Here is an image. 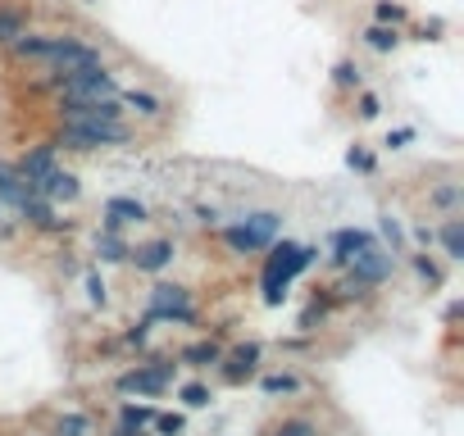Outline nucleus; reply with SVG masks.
<instances>
[{
  "label": "nucleus",
  "instance_id": "obj_14",
  "mask_svg": "<svg viewBox=\"0 0 464 436\" xmlns=\"http://www.w3.org/2000/svg\"><path fill=\"white\" fill-rule=\"evenodd\" d=\"M23 218H28L32 228H50V232L69 228V218H55V209H50V200H46V196H32V200L23 205Z\"/></svg>",
  "mask_w": 464,
  "mask_h": 436
},
{
  "label": "nucleus",
  "instance_id": "obj_1",
  "mask_svg": "<svg viewBox=\"0 0 464 436\" xmlns=\"http://www.w3.org/2000/svg\"><path fill=\"white\" fill-rule=\"evenodd\" d=\"M269 246H274V241H269ZM314 255H319V250H310V246H292V241L274 246L269 264H264V305H283L287 282H292L296 273H305V268L314 264Z\"/></svg>",
  "mask_w": 464,
  "mask_h": 436
},
{
  "label": "nucleus",
  "instance_id": "obj_23",
  "mask_svg": "<svg viewBox=\"0 0 464 436\" xmlns=\"http://www.w3.org/2000/svg\"><path fill=\"white\" fill-rule=\"evenodd\" d=\"M87 432H92V418H87V414H64L59 427H55V436H87Z\"/></svg>",
  "mask_w": 464,
  "mask_h": 436
},
{
  "label": "nucleus",
  "instance_id": "obj_15",
  "mask_svg": "<svg viewBox=\"0 0 464 436\" xmlns=\"http://www.w3.org/2000/svg\"><path fill=\"white\" fill-rule=\"evenodd\" d=\"M14 169H19L23 178L41 182V178H46V173L55 169V145H37V151H32V155H23V160H19ZM37 191H41V187H37Z\"/></svg>",
  "mask_w": 464,
  "mask_h": 436
},
{
  "label": "nucleus",
  "instance_id": "obj_33",
  "mask_svg": "<svg viewBox=\"0 0 464 436\" xmlns=\"http://www.w3.org/2000/svg\"><path fill=\"white\" fill-rule=\"evenodd\" d=\"M346 164H351V169H360V173H369V169H373V155H369V151H360V145H351V151H346Z\"/></svg>",
  "mask_w": 464,
  "mask_h": 436
},
{
  "label": "nucleus",
  "instance_id": "obj_24",
  "mask_svg": "<svg viewBox=\"0 0 464 436\" xmlns=\"http://www.w3.org/2000/svg\"><path fill=\"white\" fill-rule=\"evenodd\" d=\"M360 78H364V73H360V64H355V59H342V64L333 68V83H337V87H346V92H351V87H360Z\"/></svg>",
  "mask_w": 464,
  "mask_h": 436
},
{
  "label": "nucleus",
  "instance_id": "obj_30",
  "mask_svg": "<svg viewBox=\"0 0 464 436\" xmlns=\"http://www.w3.org/2000/svg\"><path fill=\"white\" fill-rule=\"evenodd\" d=\"M155 427H160V436H178L182 432V414H155Z\"/></svg>",
  "mask_w": 464,
  "mask_h": 436
},
{
  "label": "nucleus",
  "instance_id": "obj_27",
  "mask_svg": "<svg viewBox=\"0 0 464 436\" xmlns=\"http://www.w3.org/2000/svg\"><path fill=\"white\" fill-rule=\"evenodd\" d=\"M259 387H264V391H269V396H287V391H296L301 382H296L292 373H274V378H264Z\"/></svg>",
  "mask_w": 464,
  "mask_h": 436
},
{
  "label": "nucleus",
  "instance_id": "obj_5",
  "mask_svg": "<svg viewBox=\"0 0 464 436\" xmlns=\"http://www.w3.org/2000/svg\"><path fill=\"white\" fill-rule=\"evenodd\" d=\"M146 318H164V323H196V310H191V296H187V286H173V282H160L151 291V310Z\"/></svg>",
  "mask_w": 464,
  "mask_h": 436
},
{
  "label": "nucleus",
  "instance_id": "obj_7",
  "mask_svg": "<svg viewBox=\"0 0 464 436\" xmlns=\"http://www.w3.org/2000/svg\"><path fill=\"white\" fill-rule=\"evenodd\" d=\"M173 382V363H164V359H155V363H146V369H132V373H123L118 378V391L123 396H160L164 387Z\"/></svg>",
  "mask_w": 464,
  "mask_h": 436
},
{
  "label": "nucleus",
  "instance_id": "obj_19",
  "mask_svg": "<svg viewBox=\"0 0 464 436\" xmlns=\"http://www.w3.org/2000/svg\"><path fill=\"white\" fill-rule=\"evenodd\" d=\"M437 241H442L446 259H464V223L460 218H446V228L437 232Z\"/></svg>",
  "mask_w": 464,
  "mask_h": 436
},
{
  "label": "nucleus",
  "instance_id": "obj_38",
  "mask_svg": "<svg viewBox=\"0 0 464 436\" xmlns=\"http://www.w3.org/2000/svg\"><path fill=\"white\" fill-rule=\"evenodd\" d=\"M433 200H437V205H455V200H460V187H442Z\"/></svg>",
  "mask_w": 464,
  "mask_h": 436
},
{
  "label": "nucleus",
  "instance_id": "obj_26",
  "mask_svg": "<svg viewBox=\"0 0 464 436\" xmlns=\"http://www.w3.org/2000/svg\"><path fill=\"white\" fill-rule=\"evenodd\" d=\"M178 396L187 400V409H206V405H210V387H201V382H187Z\"/></svg>",
  "mask_w": 464,
  "mask_h": 436
},
{
  "label": "nucleus",
  "instance_id": "obj_22",
  "mask_svg": "<svg viewBox=\"0 0 464 436\" xmlns=\"http://www.w3.org/2000/svg\"><path fill=\"white\" fill-rule=\"evenodd\" d=\"M96 255H101V264H118V259H127V246L118 241V232H101L96 237Z\"/></svg>",
  "mask_w": 464,
  "mask_h": 436
},
{
  "label": "nucleus",
  "instance_id": "obj_40",
  "mask_svg": "<svg viewBox=\"0 0 464 436\" xmlns=\"http://www.w3.org/2000/svg\"><path fill=\"white\" fill-rule=\"evenodd\" d=\"M114 436H142V427H132V423H123V427H118Z\"/></svg>",
  "mask_w": 464,
  "mask_h": 436
},
{
  "label": "nucleus",
  "instance_id": "obj_13",
  "mask_svg": "<svg viewBox=\"0 0 464 436\" xmlns=\"http://www.w3.org/2000/svg\"><path fill=\"white\" fill-rule=\"evenodd\" d=\"M37 187H41V196H46V200H78V191H83V187H78V178H74V173H64V169H50Z\"/></svg>",
  "mask_w": 464,
  "mask_h": 436
},
{
  "label": "nucleus",
  "instance_id": "obj_35",
  "mask_svg": "<svg viewBox=\"0 0 464 436\" xmlns=\"http://www.w3.org/2000/svg\"><path fill=\"white\" fill-rule=\"evenodd\" d=\"M146 332H151V318H142L137 327H127V345H142V341H146Z\"/></svg>",
  "mask_w": 464,
  "mask_h": 436
},
{
  "label": "nucleus",
  "instance_id": "obj_2",
  "mask_svg": "<svg viewBox=\"0 0 464 436\" xmlns=\"http://www.w3.org/2000/svg\"><path fill=\"white\" fill-rule=\"evenodd\" d=\"M55 87H59V100H105V96H118L114 73L101 59L83 64V68H69V73H55Z\"/></svg>",
  "mask_w": 464,
  "mask_h": 436
},
{
  "label": "nucleus",
  "instance_id": "obj_17",
  "mask_svg": "<svg viewBox=\"0 0 464 436\" xmlns=\"http://www.w3.org/2000/svg\"><path fill=\"white\" fill-rule=\"evenodd\" d=\"M178 359L191 363V369H206V363H219V359H223V350H219V341H196V345H187Z\"/></svg>",
  "mask_w": 464,
  "mask_h": 436
},
{
  "label": "nucleus",
  "instance_id": "obj_34",
  "mask_svg": "<svg viewBox=\"0 0 464 436\" xmlns=\"http://www.w3.org/2000/svg\"><path fill=\"white\" fill-rule=\"evenodd\" d=\"M278 436H314V427L296 418V423H283V427H278Z\"/></svg>",
  "mask_w": 464,
  "mask_h": 436
},
{
  "label": "nucleus",
  "instance_id": "obj_10",
  "mask_svg": "<svg viewBox=\"0 0 464 436\" xmlns=\"http://www.w3.org/2000/svg\"><path fill=\"white\" fill-rule=\"evenodd\" d=\"M118 223H146V205L132 196H109L105 205V232H118Z\"/></svg>",
  "mask_w": 464,
  "mask_h": 436
},
{
  "label": "nucleus",
  "instance_id": "obj_3",
  "mask_svg": "<svg viewBox=\"0 0 464 436\" xmlns=\"http://www.w3.org/2000/svg\"><path fill=\"white\" fill-rule=\"evenodd\" d=\"M127 141V127L118 118H96V123H64L50 145H69V151H101V145Z\"/></svg>",
  "mask_w": 464,
  "mask_h": 436
},
{
  "label": "nucleus",
  "instance_id": "obj_4",
  "mask_svg": "<svg viewBox=\"0 0 464 436\" xmlns=\"http://www.w3.org/2000/svg\"><path fill=\"white\" fill-rule=\"evenodd\" d=\"M283 232V214H274V209H259V214H250L246 223H237V228H223V241L237 250V255H255V250H264L274 237Z\"/></svg>",
  "mask_w": 464,
  "mask_h": 436
},
{
  "label": "nucleus",
  "instance_id": "obj_20",
  "mask_svg": "<svg viewBox=\"0 0 464 436\" xmlns=\"http://www.w3.org/2000/svg\"><path fill=\"white\" fill-rule=\"evenodd\" d=\"M23 32H28V14L23 10H0V46H10Z\"/></svg>",
  "mask_w": 464,
  "mask_h": 436
},
{
  "label": "nucleus",
  "instance_id": "obj_6",
  "mask_svg": "<svg viewBox=\"0 0 464 436\" xmlns=\"http://www.w3.org/2000/svg\"><path fill=\"white\" fill-rule=\"evenodd\" d=\"M346 268H351V277L355 282H364V286H373V282H382V277H391V268H396V255L391 250H382V246H360L351 259H346Z\"/></svg>",
  "mask_w": 464,
  "mask_h": 436
},
{
  "label": "nucleus",
  "instance_id": "obj_25",
  "mask_svg": "<svg viewBox=\"0 0 464 436\" xmlns=\"http://www.w3.org/2000/svg\"><path fill=\"white\" fill-rule=\"evenodd\" d=\"M373 14H378V23H391V28H401V23L410 19V14H406V5H396V0H378V10H373Z\"/></svg>",
  "mask_w": 464,
  "mask_h": 436
},
{
  "label": "nucleus",
  "instance_id": "obj_11",
  "mask_svg": "<svg viewBox=\"0 0 464 436\" xmlns=\"http://www.w3.org/2000/svg\"><path fill=\"white\" fill-rule=\"evenodd\" d=\"M255 363H259V345H255V341L237 345V350H232V359H223V382L241 387V382L255 373Z\"/></svg>",
  "mask_w": 464,
  "mask_h": 436
},
{
  "label": "nucleus",
  "instance_id": "obj_21",
  "mask_svg": "<svg viewBox=\"0 0 464 436\" xmlns=\"http://www.w3.org/2000/svg\"><path fill=\"white\" fill-rule=\"evenodd\" d=\"M123 105L127 109H137V114H146V118H155L164 105H160V96H151V92H137V87H132V92H123Z\"/></svg>",
  "mask_w": 464,
  "mask_h": 436
},
{
  "label": "nucleus",
  "instance_id": "obj_9",
  "mask_svg": "<svg viewBox=\"0 0 464 436\" xmlns=\"http://www.w3.org/2000/svg\"><path fill=\"white\" fill-rule=\"evenodd\" d=\"M32 196H41L32 178H23L14 164H0V200H5V205H14V209H23Z\"/></svg>",
  "mask_w": 464,
  "mask_h": 436
},
{
  "label": "nucleus",
  "instance_id": "obj_16",
  "mask_svg": "<svg viewBox=\"0 0 464 436\" xmlns=\"http://www.w3.org/2000/svg\"><path fill=\"white\" fill-rule=\"evenodd\" d=\"M369 241H373L369 232H360V228H342V232H333V259L346 264V259H351L360 246H369Z\"/></svg>",
  "mask_w": 464,
  "mask_h": 436
},
{
  "label": "nucleus",
  "instance_id": "obj_32",
  "mask_svg": "<svg viewBox=\"0 0 464 436\" xmlns=\"http://www.w3.org/2000/svg\"><path fill=\"white\" fill-rule=\"evenodd\" d=\"M87 301H92V305H105V282H101L96 268L87 273Z\"/></svg>",
  "mask_w": 464,
  "mask_h": 436
},
{
  "label": "nucleus",
  "instance_id": "obj_37",
  "mask_svg": "<svg viewBox=\"0 0 464 436\" xmlns=\"http://www.w3.org/2000/svg\"><path fill=\"white\" fill-rule=\"evenodd\" d=\"M406 141H415V127H401V132H391V136H387L391 151H396V145H406Z\"/></svg>",
  "mask_w": 464,
  "mask_h": 436
},
{
  "label": "nucleus",
  "instance_id": "obj_12",
  "mask_svg": "<svg viewBox=\"0 0 464 436\" xmlns=\"http://www.w3.org/2000/svg\"><path fill=\"white\" fill-rule=\"evenodd\" d=\"M127 259L137 264L142 273H160V268L173 264V241H151V246H142V250H127Z\"/></svg>",
  "mask_w": 464,
  "mask_h": 436
},
{
  "label": "nucleus",
  "instance_id": "obj_36",
  "mask_svg": "<svg viewBox=\"0 0 464 436\" xmlns=\"http://www.w3.org/2000/svg\"><path fill=\"white\" fill-rule=\"evenodd\" d=\"M415 268H419L428 282H442V273H437V264H433V259H424V255H419V259H415Z\"/></svg>",
  "mask_w": 464,
  "mask_h": 436
},
{
  "label": "nucleus",
  "instance_id": "obj_39",
  "mask_svg": "<svg viewBox=\"0 0 464 436\" xmlns=\"http://www.w3.org/2000/svg\"><path fill=\"white\" fill-rule=\"evenodd\" d=\"M415 237H419L424 246H433V241H437V232H433V228H415Z\"/></svg>",
  "mask_w": 464,
  "mask_h": 436
},
{
  "label": "nucleus",
  "instance_id": "obj_18",
  "mask_svg": "<svg viewBox=\"0 0 464 436\" xmlns=\"http://www.w3.org/2000/svg\"><path fill=\"white\" fill-rule=\"evenodd\" d=\"M364 46H369V50H378V55H387V50L401 46V32H396L391 23H373V28L364 32Z\"/></svg>",
  "mask_w": 464,
  "mask_h": 436
},
{
  "label": "nucleus",
  "instance_id": "obj_29",
  "mask_svg": "<svg viewBox=\"0 0 464 436\" xmlns=\"http://www.w3.org/2000/svg\"><path fill=\"white\" fill-rule=\"evenodd\" d=\"M382 114V100L373 96V92H360V118L369 123V118H378Z\"/></svg>",
  "mask_w": 464,
  "mask_h": 436
},
{
  "label": "nucleus",
  "instance_id": "obj_8",
  "mask_svg": "<svg viewBox=\"0 0 464 436\" xmlns=\"http://www.w3.org/2000/svg\"><path fill=\"white\" fill-rule=\"evenodd\" d=\"M118 96L105 100H59V123H96V118H118Z\"/></svg>",
  "mask_w": 464,
  "mask_h": 436
},
{
  "label": "nucleus",
  "instance_id": "obj_28",
  "mask_svg": "<svg viewBox=\"0 0 464 436\" xmlns=\"http://www.w3.org/2000/svg\"><path fill=\"white\" fill-rule=\"evenodd\" d=\"M123 423L146 427V423H155V409H151V405H123Z\"/></svg>",
  "mask_w": 464,
  "mask_h": 436
},
{
  "label": "nucleus",
  "instance_id": "obj_31",
  "mask_svg": "<svg viewBox=\"0 0 464 436\" xmlns=\"http://www.w3.org/2000/svg\"><path fill=\"white\" fill-rule=\"evenodd\" d=\"M382 237L391 241V250H401V241H406V237H401V223H396L391 214H382Z\"/></svg>",
  "mask_w": 464,
  "mask_h": 436
}]
</instances>
